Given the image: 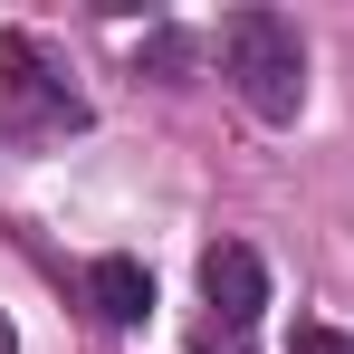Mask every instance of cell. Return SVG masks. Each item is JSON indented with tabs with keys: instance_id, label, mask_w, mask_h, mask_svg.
<instances>
[{
	"instance_id": "6da1fadb",
	"label": "cell",
	"mask_w": 354,
	"mask_h": 354,
	"mask_svg": "<svg viewBox=\"0 0 354 354\" xmlns=\"http://www.w3.org/2000/svg\"><path fill=\"white\" fill-rule=\"evenodd\" d=\"M221 77H230V96L259 124H297L306 115V39H297V19L239 10L230 29H221Z\"/></svg>"
},
{
	"instance_id": "7a4b0ae2",
	"label": "cell",
	"mask_w": 354,
	"mask_h": 354,
	"mask_svg": "<svg viewBox=\"0 0 354 354\" xmlns=\"http://www.w3.org/2000/svg\"><path fill=\"white\" fill-rule=\"evenodd\" d=\"M0 134L10 144H67V134H86V96L67 86L48 39H29V29H0Z\"/></svg>"
},
{
	"instance_id": "3957f363",
	"label": "cell",
	"mask_w": 354,
	"mask_h": 354,
	"mask_svg": "<svg viewBox=\"0 0 354 354\" xmlns=\"http://www.w3.org/2000/svg\"><path fill=\"white\" fill-rule=\"evenodd\" d=\"M201 306H211V326H221V335H249V326H259V306H268V268H259V249H249V239L201 249Z\"/></svg>"
},
{
	"instance_id": "277c9868",
	"label": "cell",
	"mask_w": 354,
	"mask_h": 354,
	"mask_svg": "<svg viewBox=\"0 0 354 354\" xmlns=\"http://www.w3.org/2000/svg\"><path fill=\"white\" fill-rule=\"evenodd\" d=\"M86 306H96L106 326H144V306H153L144 259H96V268H86Z\"/></svg>"
},
{
	"instance_id": "5b68a950",
	"label": "cell",
	"mask_w": 354,
	"mask_h": 354,
	"mask_svg": "<svg viewBox=\"0 0 354 354\" xmlns=\"http://www.w3.org/2000/svg\"><path fill=\"white\" fill-rule=\"evenodd\" d=\"M134 67H153L163 86H182V67H192V48H182V29H163V19H144V39H134Z\"/></svg>"
},
{
	"instance_id": "8992f818",
	"label": "cell",
	"mask_w": 354,
	"mask_h": 354,
	"mask_svg": "<svg viewBox=\"0 0 354 354\" xmlns=\"http://www.w3.org/2000/svg\"><path fill=\"white\" fill-rule=\"evenodd\" d=\"M288 354H354V335H335V326H297Z\"/></svg>"
},
{
	"instance_id": "52a82bcc",
	"label": "cell",
	"mask_w": 354,
	"mask_h": 354,
	"mask_svg": "<svg viewBox=\"0 0 354 354\" xmlns=\"http://www.w3.org/2000/svg\"><path fill=\"white\" fill-rule=\"evenodd\" d=\"M230 354H239V345H230Z\"/></svg>"
}]
</instances>
